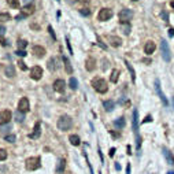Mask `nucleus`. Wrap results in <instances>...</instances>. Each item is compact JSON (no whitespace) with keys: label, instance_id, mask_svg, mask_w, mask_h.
I'll use <instances>...</instances> for the list:
<instances>
[{"label":"nucleus","instance_id":"nucleus-1","mask_svg":"<svg viewBox=\"0 0 174 174\" xmlns=\"http://www.w3.org/2000/svg\"><path fill=\"white\" fill-rule=\"evenodd\" d=\"M92 86L99 93H106L108 89L107 82H106V80H103V78H93L92 80Z\"/></svg>","mask_w":174,"mask_h":174},{"label":"nucleus","instance_id":"nucleus-2","mask_svg":"<svg viewBox=\"0 0 174 174\" xmlns=\"http://www.w3.org/2000/svg\"><path fill=\"white\" fill-rule=\"evenodd\" d=\"M72 126H73V119H72V116H69V115H62L60 118L58 119V129L59 130H69V129H72Z\"/></svg>","mask_w":174,"mask_h":174},{"label":"nucleus","instance_id":"nucleus-3","mask_svg":"<svg viewBox=\"0 0 174 174\" xmlns=\"http://www.w3.org/2000/svg\"><path fill=\"white\" fill-rule=\"evenodd\" d=\"M133 130H134V134H136V147L138 149L140 145H141V137L138 134V112L136 108L133 111Z\"/></svg>","mask_w":174,"mask_h":174},{"label":"nucleus","instance_id":"nucleus-4","mask_svg":"<svg viewBox=\"0 0 174 174\" xmlns=\"http://www.w3.org/2000/svg\"><path fill=\"white\" fill-rule=\"evenodd\" d=\"M40 166H41V159L39 158V156H34V158H29V159H26V169L30 170V171L40 169Z\"/></svg>","mask_w":174,"mask_h":174},{"label":"nucleus","instance_id":"nucleus-5","mask_svg":"<svg viewBox=\"0 0 174 174\" xmlns=\"http://www.w3.org/2000/svg\"><path fill=\"white\" fill-rule=\"evenodd\" d=\"M118 17H119V22L122 23V25H126V23H129L130 19L133 18V11L129 8H123L119 13Z\"/></svg>","mask_w":174,"mask_h":174},{"label":"nucleus","instance_id":"nucleus-6","mask_svg":"<svg viewBox=\"0 0 174 174\" xmlns=\"http://www.w3.org/2000/svg\"><path fill=\"white\" fill-rule=\"evenodd\" d=\"M161 51H162V58L165 59L166 62H170L171 60V55H170V48L166 40L161 41Z\"/></svg>","mask_w":174,"mask_h":174},{"label":"nucleus","instance_id":"nucleus-7","mask_svg":"<svg viewBox=\"0 0 174 174\" xmlns=\"http://www.w3.org/2000/svg\"><path fill=\"white\" fill-rule=\"evenodd\" d=\"M112 15H114L112 10H110V8H102L100 11H99V14H98V19H99V21H102V22H104V21L111 19Z\"/></svg>","mask_w":174,"mask_h":174},{"label":"nucleus","instance_id":"nucleus-8","mask_svg":"<svg viewBox=\"0 0 174 174\" xmlns=\"http://www.w3.org/2000/svg\"><path fill=\"white\" fill-rule=\"evenodd\" d=\"M155 91H156V93H158V96H159V99H161L162 104H163L165 107H167L169 102H167V99H166L165 93H163V91H162V88H161V81L159 80H155Z\"/></svg>","mask_w":174,"mask_h":174},{"label":"nucleus","instance_id":"nucleus-9","mask_svg":"<svg viewBox=\"0 0 174 174\" xmlns=\"http://www.w3.org/2000/svg\"><path fill=\"white\" fill-rule=\"evenodd\" d=\"M41 77H43V69H41L40 66H33L30 69V78H33V80H41Z\"/></svg>","mask_w":174,"mask_h":174},{"label":"nucleus","instance_id":"nucleus-10","mask_svg":"<svg viewBox=\"0 0 174 174\" xmlns=\"http://www.w3.org/2000/svg\"><path fill=\"white\" fill-rule=\"evenodd\" d=\"M30 110V104H29V99L27 98H22L21 100H19V103H18V111H21V112H27Z\"/></svg>","mask_w":174,"mask_h":174},{"label":"nucleus","instance_id":"nucleus-11","mask_svg":"<svg viewBox=\"0 0 174 174\" xmlns=\"http://www.w3.org/2000/svg\"><path fill=\"white\" fill-rule=\"evenodd\" d=\"M11 116H13V114H11L10 110H3V111H0V123H1V125L10 123Z\"/></svg>","mask_w":174,"mask_h":174},{"label":"nucleus","instance_id":"nucleus-12","mask_svg":"<svg viewBox=\"0 0 174 174\" xmlns=\"http://www.w3.org/2000/svg\"><path fill=\"white\" fill-rule=\"evenodd\" d=\"M32 52H33V55H34L36 58H39V59L44 58L45 54H47V52H45V48L44 47H41V45H34Z\"/></svg>","mask_w":174,"mask_h":174},{"label":"nucleus","instance_id":"nucleus-13","mask_svg":"<svg viewBox=\"0 0 174 174\" xmlns=\"http://www.w3.org/2000/svg\"><path fill=\"white\" fill-rule=\"evenodd\" d=\"M65 89H66V82L63 80H56L54 82V91L59 93H65Z\"/></svg>","mask_w":174,"mask_h":174},{"label":"nucleus","instance_id":"nucleus-14","mask_svg":"<svg viewBox=\"0 0 174 174\" xmlns=\"http://www.w3.org/2000/svg\"><path fill=\"white\" fill-rule=\"evenodd\" d=\"M155 49H156V45H155L154 41H147L145 45H144V52H145L147 55L154 54V51H155Z\"/></svg>","mask_w":174,"mask_h":174},{"label":"nucleus","instance_id":"nucleus-15","mask_svg":"<svg viewBox=\"0 0 174 174\" xmlns=\"http://www.w3.org/2000/svg\"><path fill=\"white\" fill-rule=\"evenodd\" d=\"M85 69L88 72H93L95 69H96V60L93 58H88L85 60Z\"/></svg>","mask_w":174,"mask_h":174},{"label":"nucleus","instance_id":"nucleus-16","mask_svg":"<svg viewBox=\"0 0 174 174\" xmlns=\"http://www.w3.org/2000/svg\"><path fill=\"white\" fill-rule=\"evenodd\" d=\"M34 11H36V7H34V4H33V3H30V4H26L22 8V14H25L26 17H27V15L34 14Z\"/></svg>","mask_w":174,"mask_h":174},{"label":"nucleus","instance_id":"nucleus-17","mask_svg":"<svg viewBox=\"0 0 174 174\" xmlns=\"http://www.w3.org/2000/svg\"><path fill=\"white\" fill-rule=\"evenodd\" d=\"M40 133H41V129H40V122H36V125H34V129L29 134V137L30 138H39L40 137Z\"/></svg>","mask_w":174,"mask_h":174},{"label":"nucleus","instance_id":"nucleus-18","mask_svg":"<svg viewBox=\"0 0 174 174\" xmlns=\"http://www.w3.org/2000/svg\"><path fill=\"white\" fill-rule=\"evenodd\" d=\"M163 154H165V158H166V161H167V163H169L170 166H173L174 165V156H173V154H171L169 149H166V148H163Z\"/></svg>","mask_w":174,"mask_h":174},{"label":"nucleus","instance_id":"nucleus-19","mask_svg":"<svg viewBox=\"0 0 174 174\" xmlns=\"http://www.w3.org/2000/svg\"><path fill=\"white\" fill-rule=\"evenodd\" d=\"M63 62H65V69H66V73L67 74H72L73 73V67H72V63H70V60L66 58V56H62Z\"/></svg>","mask_w":174,"mask_h":174},{"label":"nucleus","instance_id":"nucleus-20","mask_svg":"<svg viewBox=\"0 0 174 174\" xmlns=\"http://www.w3.org/2000/svg\"><path fill=\"white\" fill-rule=\"evenodd\" d=\"M108 39H110V43H111L112 47H119L122 44V40L118 36H110Z\"/></svg>","mask_w":174,"mask_h":174},{"label":"nucleus","instance_id":"nucleus-21","mask_svg":"<svg viewBox=\"0 0 174 174\" xmlns=\"http://www.w3.org/2000/svg\"><path fill=\"white\" fill-rule=\"evenodd\" d=\"M10 130H11V125H10V123H6V125L0 126V133L4 134V137H6V136H8Z\"/></svg>","mask_w":174,"mask_h":174},{"label":"nucleus","instance_id":"nucleus-22","mask_svg":"<svg viewBox=\"0 0 174 174\" xmlns=\"http://www.w3.org/2000/svg\"><path fill=\"white\" fill-rule=\"evenodd\" d=\"M65 167H66V161H65V159H59L58 166H56V173H59V174L63 173Z\"/></svg>","mask_w":174,"mask_h":174},{"label":"nucleus","instance_id":"nucleus-23","mask_svg":"<svg viewBox=\"0 0 174 174\" xmlns=\"http://www.w3.org/2000/svg\"><path fill=\"white\" fill-rule=\"evenodd\" d=\"M69 140H70V143L73 144V145H80L81 144V140H80V137L77 136V134H70V137H69Z\"/></svg>","mask_w":174,"mask_h":174},{"label":"nucleus","instance_id":"nucleus-24","mask_svg":"<svg viewBox=\"0 0 174 174\" xmlns=\"http://www.w3.org/2000/svg\"><path fill=\"white\" fill-rule=\"evenodd\" d=\"M47 65H48V70H49V72H55V70H56V59H55V58L49 59Z\"/></svg>","mask_w":174,"mask_h":174},{"label":"nucleus","instance_id":"nucleus-25","mask_svg":"<svg viewBox=\"0 0 174 174\" xmlns=\"http://www.w3.org/2000/svg\"><path fill=\"white\" fill-rule=\"evenodd\" d=\"M103 106H104V108H106V111H112L115 104H114L112 100H106V102L103 103Z\"/></svg>","mask_w":174,"mask_h":174},{"label":"nucleus","instance_id":"nucleus-26","mask_svg":"<svg viewBox=\"0 0 174 174\" xmlns=\"http://www.w3.org/2000/svg\"><path fill=\"white\" fill-rule=\"evenodd\" d=\"M6 74H7V77H10V78H13V77L15 76V70H14L13 65H8V66L6 67Z\"/></svg>","mask_w":174,"mask_h":174},{"label":"nucleus","instance_id":"nucleus-27","mask_svg":"<svg viewBox=\"0 0 174 174\" xmlns=\"http://www.w3.org/2000/svg\"><path fill=\"white\" fill-rule=\"evenodd\" d=\"M114 126L118 128V129H122L125 126V118H118V119L114 121Z\"/></svg>","mask_w":174,"mask_h":174},{"label":"nucleus","instance_id":"nucleus-28","mask_svg":"<svg viewBox=\"0 0 174 174\" xmlns=\"http://www.w3.org/2000/svg\"><path fill=\"white\" fill-rule=\"evenodd\" d=\"M118 77H119V72H118L116 69H114V70L111 72V77H110V81L115 84L116 81H118Z\"/></svg>","mask_w":174,"mask_h":174},{"label":"nucleus","instance_id":"nucleus-29","mask_svg":"<svg viewBox=\"0 0 174 174\" xmlns=\"http://www.w3.org/2000/svg\"><path fill=\"white\" fill-rule=\"evenodd\" d=\"M15 121H17L18 123H22L23 121H25V114L21 111H17L15 112Z\"/></svg>","mask_w":174,"mask_h":174},{"label":"nucleus","instance_id":"nucleus-30","mask_svg":"<svg viewBox=\"0 0 174 174\" xmlns=\"http://www.w3.org/2000/svg\"><path fill=\"white\" fill-rule=\"evenodd\" d=\"M69 85H70V88L73 91H76L78 88V81L74 78V77H70V81H69Z\"/></svg>","mask_w":174,"mask_h":174},{"label":"nucleus","instance_id":"nucleus-31","mask_svg":"<svg viewBox=\"0 0 174 174\" xmlns=\"http://www.w3.org/2000/svg\"><path fill=\"white\" fill-rule=\"evenodd\" d=\"M125 65H126V67H128V70L130 72V76H132V81H134L136 80V73H134V70H133V67H132V65H130L128 60H125Z\"/></svg>","mask_w":174,"mask_h":174},{"label":"nucleus","instance_id":"nucleus-32","mask_svg":"<svg viewBox=\"0 0 174 174\" xmlns=\"http://www.w3.org/2000/svg\"><path fill=\"white\" fill-rule=\"evenodd\" d=\"M10 19H11V15H10V14H7V13L0 14V22H7Z\"/></svg>","mask_w":174,"mask_h":174},{"label":"nucleus","instance_id":"nucleus-33","mask_svg":"<svg viewBox=\"0 0 174 174\" xmlns=\"http://www.w3.org/2000/svg\"><path fill=\"white\" fill-rule=\"evenodd\" d=\"M17 44H18V49L23 51V49L27 47V41L26 40H18V41H17Z\"/></svg>","mask_w":174,"mask_h":174},{"label":"nucleus","instance_id":"nucleus-34","mask_svg":"<svg viewBox=\"0 0 174 174\" xmlns=\"http://www.w3.org/2000/svg\"><path fill=\"white\" fill-rule=\"evenodd\" d=\"M7 3L13 8H19V0H7Z\"/></svg>","mask_w":174,"mask_h":174},{"label":"nucleus","instance_id":"nucleus-35","mask_svg":"<svg viewBox=\"0 0 174 174\" xmlns=\"http://www.w3.org/2000/svg\"><path fill=\"white\" fill-rule=\"evenodd\" d=\"M15 140H17V137H15L14 134H8V136H6V141H7V143H15Z\"/></svg>","mask_w":174,"mask_h":174},{"label":"nucleus","instance_id":"nucleus-36","mask_svg":"<svg viewBox=\"0 0 174 174\" xmlns=\"http://www.w3.org/2000/svg\"><path fill=\"white\" fill-rule=\"evenodd\" d=\"M6 158H7V151H6V149H3V148H0V162L4 161Z\"/></svg>","mask_w":174,"mask_h":174},{"label":"nucleus","instance_id":"nucleus-37","mask_svg":"<svg viewBox=\"0 0 174 174\" xmlns=\"http://www.w3.org/2000/svg\"><path fill=\"white\" fill-rule=\"evenodd\" d=\"M122 30H123V33H125V34H129V33H130V26H129V23L123 25V26H122Z\"/></svg>","mask_w":174,"mask_h":174},{"label":"nucleus","instance_id":"nucleus-38","mask_svg":"<svg viewBox=\"0 0 174 174\" xmlns=\"http://www.w3.org/2000/svg\"><path fill=\"white\" fill-rule=\"evenodd\" d=\"M80 13L82 14V15H85V17H88V15H91V10H88V8H81Z\"/></svg>","mask_w":174,"mask_h":174},{"label":"nucleus","instance_id":"nucleus-39","mask_svg":"<svg viewBox=\"0 0 174 174\" xmlns=\"http://www.w3.org/2000/svg\"><path fill=\"white\" fill-rule=\"evenodd\" d=\"M48 32H49V34L52 36V39H54V40H56V36H55V33H54V29H52V26H48Z\"/></svg>","mask_w":174,"mask_h":174},{"label":"nucleus","instance_id":"nucleus-40","mask_svg":"<svg viewBox=\"0 0 174 174\" xmlns=\"http://www.w3.org/2000/svg\"><path fill=\"white\" fill-rule=\"evenodd\" d=\"M162 18L165 19L166 22H169V14L166 13V11H162Z\"/></svg>","mask_w":174,"mask_h":174},{"label":"nucleus","instance_id":"nucleus-41","mask_svg":"<svg viewBox=\"0 0 174 174\" xmlns=\"http://www.w3.org/2000/svg\"><path fill=\"white\" fill-rule=\"evenodd\" d=\"M96 40H98V44L100 45V47H102L103 49H106V48H107V47H106V45H104V44L102 43V40H100V37H99V36H96Z\"/></svg>","mask_w":174,"mask_h":174},{"label":"nucleus","instance_id":"nucleus-42","mask_svg":"<svg viewBox=\"0 0 174 174\" xmlns=\"http://www.w3.org/2000/svg\"><path fill=\"white\" fill-rule=\"evenodd\" d=\"M0 44L3 45V47H6V45H8V41L6 40L4 37H0Z\"/></svg>","mask_w":174,"mask_h":174},{"label":"nucleus","instance_id":"nucleus-43","mask_svg":"<svg viewBox=\"0 0 174 174\" xmlns=\"http://www.w3.org/2000/svg\"><path fill=\"white\" fill-rule=\"evenodd\" d=\"M66 43H67V48H69V52L73 55V49H72V44L69 43V37H66Z\"/></svg>","mask_w":174,"mask_h":174},{"label":"nucleus","instance_id":"nucleus-44","mask_svg":"<svg viewBox=\"0 0 174 174\" xmlns=\"http://www.w3.org/2000/svg\"><path fill=\"white\" fill-rule=\"evenodd\" d=\"M15 54L18 55V56H26V52H25V51H21V49H18Z\"/></svg>","mask_w":174,"mask_h":174},{"label":"nucleus","instance_id":"nucleus-45","mask_svg":"<svg viewBox=\"0 0 174 174\" xmlns=\"http://www.w3.org/2000/svg\"><path fill=\"white\" fill-rule=\"evenodd\" d=\"M6 33V26H3V25H0V36L3 37V34Z\"/></svg>","mask_w":174,"mask_h":174},{"label":"nucleus","instance_id":"nucleus-46","mask_svg":"<svg viewBox=\"0 0 174 174\" xmlns=\"http://www.w3.org/2000/svg\"><path fill=\"white\" fill-rule=\"evenodd\" d=\"M18 65H19V66H21V69H22V70H27V67L25 66V63H23V62H19Z\"/></svg>","mask_w":174,"mask_h":174},{"label":"nucleus","instance_id":"nucleus-47","mask_svg":"<svg viewBox=\"0 0 174 174\" xmlns=\"http://www.w3.org/2000/svg\"><path fill=\"white\" fill-rule=\"evenodd\" d=\"M25 17H26V15H25V14H21V15H17V17H15V19H17V21H19V19L25 18Z\"/></svg>","mask_w":174,"mask_h":174},{"label":"nucleus","instance_id":"nucleus-48","mask_svg":"<svg viewBox=\"0 0 174 174\" xmlns=\"http://www.w3.org/2000/svg\"><path fill=\"white\" fill-rule=\"evenodd\" d=\"M151 121H152V116H151V115H148L147 118L144 119V122H151Z\"/></svg>","mask_w":174,"mask_h":174},{"label":"nucleus","instance_id":"nucleus-49","mask_svg":"<svg viewBox=\"0 0 174 174\" xmlns=\"http://www.w3.org/2000/svg\"><path fill=\"white\" fill-rule=\"evenodd\" d=\"M114 154H115V148H111L110 149V156H114Z\"/></svg>","mask_w":174,"mask_h":174},{"label":"nucleus","instance_id":"nucleus-50","mask_svg":"<svg viewBox=\"0 0 174 174\" xmlns=\"http://www.w3.org/2000/svg\"><path fill=\"white\" fill-rule=\"evenodd\" d=\"M81 3H82V4H89V1L91 0H80Z\"/></svg>","mask_w":174,"mask_h":174},{"label":"nucleus","instance_id":"nucleus-51","mask_svg":"<svg viewBox=\"0 0 174 174\" xmlns=\"http://www.w3.org/2000/svg\"><path fill=\"white\" fill-rule=\"evenodd\" d=\"M126 174H130V165L126 166Z\"/></svg>","mask_w":174,"mask_h":174},{"label":"nucleus","instance_id":"nucleus-52","mask_svg":"<svg viewBox=\"0 0 174 174\" xmlns=\"http://www.w3.org/2000/svg\"><path fill=\"white\" fill-rule=\"evenodd\" d=\"M169 34H170L171 37L174 36V29H170V30H169Z\"/></svg>","mask_w":174,"mask_h":174},{"label":"nucleus","instance_id":"nucleus-53","mask_svg":"<svg viewBox=\"0 0 174 174\" xmlns=\"http://www.w3.org/2000/svg\"><path fill=\"white\" fill-rule=\"evenodd\" d=\"M67 1H69V3H70V4H74V3H76L77 0H67Z\"/></svg>","mask_w":174,"mask_h":174},{"label":"nucleus","instance_id":"nucleus-54","mask_svg":"<svg viewBox=\"0 0 174 174\" xmlns=\"http://www.w3.org/2000/svg\"><path fill=\"white\" fill-rule=\"evenodd\" d=\"M143 62L144 63H151V60H149V59H143Z\"/></svg>","mask_w":174,"mask_h":174},{"label":"nucleus","instance_id":"nucleus-55","mask_svg":"<svg viewBox=\"0 0 174 174\" xmlns=\"http://www.w3.org/2000/svg\"><path fill=\"white\" fill-rule=\"evenodd\" d=\"M115 169H116V170H121V166L118 165V163H116V165H115Z\"/></svg>","mask_w":174,"mask_h":174},{"label":"nucleus","instance_id":"nucleus-56","mask_svg":"<svg viewBox=\"0 0 174 174\" xmlns=\"http://www.w3.org/2000/svg\"><path fill=\"white\" fill-rule=\"evenodd\" d=\"M171 6H173V7H174V1H173V3H171Z\"/></svg>","mask_w":174,"mask_h":174},{"label":"nucleus","instance_id":"nucleus-57","mask_svg":"<svg viewBox=\"0 0 174 174\" xmlns=\"http://www.w3.org/2000/svg\"><path fill=\"white\" fill-rule=\"evenodd\" d=\"M167 174H174V173H167Z\"/></svg>","mask_w":174,"mask_h":174},{"label":"nucleus","instance_id":"nucleus-58","mask_svg":"<svg viewBox=\"0 0 174 174\" xmlns=\"http://www.w3.org/2000/svg\"><path fill=\"white\" fill-rule=\"evenodd\" d=\"M173 102H174V100H173Z\"/></svg>","mask_w":174,"mask_h":174}]
</instances>
